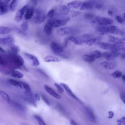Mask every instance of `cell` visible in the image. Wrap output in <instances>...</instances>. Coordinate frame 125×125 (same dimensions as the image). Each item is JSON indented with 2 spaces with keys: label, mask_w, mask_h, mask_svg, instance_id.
I'll return each instance as SVG.
<instances>
[{
  "label": "cell",
  "mask_w": 125,
  "mask_h": 125,
  "mask_svg": "<svg viewBox=\"0 0 125 125\" xmlns=\"http://www.w3.org/2000/svg\"><path fill=\"white\" fill-rule=\"evenodd\" d=\"M28 24L27 22H23L21 25L20 28L23 31H26L27 30L28 28Z\"/></svg>",
  "instance_id": "obj_41"
},
{
  "label": "cell",
  "mask_w": 125,
  "mask_h": 125,
  "mask_svg": "<svg viewBox=\"0 0 125 125\" xmlns=\"http://www.w3.org/2000/svg\"><path fill=\"white\" fill-rule=\"evenodd\" d=\"M7 61L5 57L0 55V64L5 65L7 63Z\"/></svg>",
  "instance_id": "obj_43"
},
{
  "label": "cell",
  "mask_w": 125,
  "mask_h": 125,
  "mask_svg": "<svg viewBox=\"0 0 125 125\" xmlns=\"http://www.w3.org/2000/svg\"><path fill=\"white\" fill-rule=\"evenodd\" d=\"M109 33L113 34L118 35L122 34V31L116 26H109Z\"/></svg>",
  "instance_id": "obj_22"
},
{
  "label": "cell",
  "mask_w": 125,
  "mask_h": 125,
  "mask_svg": "<svg viewBox=\"0 0 125 125\" xmlns=\"http://www.w3.org/2000/svg\"><path fill=\"white\" fill-rule=\"evenodd\" d=\"M123 16L124 18H125V13H124L123 14Z\"/></svg>",
  "instance_id": "obj_61"
},
{
  "label": "cell",
  "mask_w": 125,
  "mask_h": 125,
  "mask_svg": "<svg viewBox=\"0 0 125 125\" xmlns=\"http://www.w3.org/2000/svg\"><path fill=\"white\" fill-rule=\"evenodd\" d=\"M68 40L67 39H66L64 40L62 46L64 49L65 48L67 47L68 44Z\"/></svg>",
  "instance_id": "obj_52"
},
{
  "label": "cell",
  "mask_w": 125,
  "mask_h": 125,
  "mask_svg": "<svg viewBox=\"0 0 125 125\" xmlns=\"http://www.w3.org/2000/svg\"><path fill=\"white\" fill-rule=\"evenodd\" d=\"M120 97L122 101L125 104V94L124 92H122L120 94Z\"/></svg>",
  "instance_id": "obj_48"
},
{
  "label": "cell",
  "mask_w": 125,
  "mask_h": 125,
  "mask_svg": "<svg viewBox=\"0 0 125 125\" xmlns=\"http://www.w3.org/2000/svg\"><path fill=\"white\" fill-rule=\"evenodd\" d=\"M100 39L98 38H95L86 40L83 41V43H85L89 46H92L98 44L100 42Z\"/></svg>",
  "instance_id": "obj_19"
},
{
  "label": "cell",
  "mask_w": 125,
  "mask_h": 125,
  "mask_svg": "<svg viewBox=\"0 0 125 125\" xmlns=\"http://www.w3.org/2000/svg\"><path fill=\"white\" fill-rule=\"evenodd\" d=\"M1 0H0V2L1 1Z\"/></svg>",
  "instance_id": "obj_62"
},
{
  "label": "cell",
  "mask_w": 125,
  "mask_h": 125,
  "mask_svg": "<svg viewBox=\"0 0 125 125\" xmlns=\"http://www.w3.org/2000/svg\"><path fill=\"white\" fill-rule=\"evenodd\" d=\"M34 117L38 122L39 125H46L44 121L41 117L37 115H35Z\"/></svg>",
  "instance_id": "obj_37"
},
{
  "label": "cell",
  "mask_w": 125,
  "mask_h": 125,
  "mask_svg": "<svg viewBox=\"0 0 125 125\" xmlns=\"http://www.w3.org/2000/svg\"><path fill=\"white\" fill-rule=\"evenodd\" d=\"M29 5H27L19 10L17 12L14 17V20L17 21L21 20L24 14L29 8Z\"/></svg>",
  "instance_id": "obj_6"
},
{
  "label": "cell",
  "mask_w": 125,
  "mask_h": 125,
  "mask_svg": "<svg viewBox=\"0 0 125 125\" xmlns=\"http://www.w3.org/2000/svg\"><path fill=\"white\" fill-rule=\"evenodd\" d=\"M108 39L109 42L114 43H115L124 42L125 41V38L122 39L111 35L109 36Z\"/></svg>",
  "instance_id": "obj_21"
},
{
  "label": "cell",
  "mask_w": 125,
  "mask_h": 125,
  "mask_svg": "<svg viewBox=\"0 0 125 125\" xmlns=\"http://www.w3.org/2000/svg\"><path fill=\"white\" fill-rule=\"evenodd\" d=\"M8 57L17 67H20L23 65L24 63L23 59L17 54L13 52H10L8 54Z\"/></svg>",
  "instance_id": "obj_1"
},
{
  "label": "cell",
  "mask_w": 125,
  "mask_h": 125,
  "mask_svg": "<svg viewBox=\"0 0 125 125\" xmlns=\"http://www.w3.org/2000/svg\"><path fill=\"white\" fill-rule=\"evenodd\" d=\"M18 1L14 0L12 1L9 5V9L11 11H14L17 7Z\"/></svg>",
  "instance_id": "obj_34"
},
{
  "label": "cell",
  "mask_w": 125,
  "mask_h": 125,
  "mask_svg": "<svg viewBox=\"0 0 125 125\" xmlns=\"http://www.w3.org/2000/svg\"><path fill=\"white\" fill-rule=\"evenodd\" d=\"M96 22L102 25H105L111 24L113 21L111 19L106 17H100L98 16L95 17Z\"/></svg>",
  "instance_id": "obj_7"
},
{
  "label": "cell",
  "mask_w": 125,
  "mask_h": 125,
  "mask_svg": "<svg viewBox=\"0 0 125 125\" xmlns=\"http://www.w3.org/2000/svg\"><path fill=\"white\" fill-rule=\"evenodd\" d=\"M55 13V10L52 9L50 10L48 12L47 14V17L49 18H52L54 15Z\"/></svg>",
  "instance_id": "obj_45"
},
{
  "label": "cell",
  "mask_w": 125,
  "mask_h": 125,
  "mask_svg": "<svg viewBox=\"0 0 125 125\" xmlns=\"http://www.w3.org/2000/svg\"><path fill=\"white\" fill-rule=\"evenodd\" d=\"M34 9L32 8H29L26 12L25 18L26 20H28L31 18L33 15Z\"/></svg>",
  "instance_id": "obj_27"
},
{
  "label": "cell",
  "mask_w": 125,
  "mask_h": 125,
  "mask_svg": "<svg viewBox=\"0 0 125 125\" xmlns=\"http://www.w3.org/2000/svg\"><path fill=\"white\" fill-rule=\"evenodd\" d=\"M44 88L46 91L52 96L57 99H60L61 96L57 93L53 89L47 85L44 86Z\"/></svg>",
  "instance_id": "obj_18"
},
{
  "label": "cell",
  "mask_w": 125,
  "mask_h": 125,
  "mask_svg": "<svg viewBox=\"0 0 125 125\" xmlns=\"http://www.w3.org/2000/svg\"><path fill=\"white\" fill-rule=\"evenodd\" d=\"M0 52L3 53H5V51L0 46Z\"/></svg>",
  "instance_id": "obj_58"
},
{
  "label": "cell",
  "mask_w": 125,
  "mask_h": 125,
  "mask_svg": "<svg viewBox=\"0 0 125 125\" xmlns=\"http://www.w3.org/2000/svg\"><path fill=\"white\" fill-rule=\"evenodd\" d=\"M82 3V2L80 1L74 0L68 3L67 5L70 8L76 9L79 7Z\"/></svg>",
  "instance_id": "obj_24"
},
{
  "label": "cell",
  "mask_w": 125,
  "mask_h": 125,
  "mask_svg": "<svg viewBox=\"0 0 125 125\" xmlns=\"http://www.w3.org/2000/svg\"><path fill=\"white\" fill-rule=\"evenodd\" d=\"M52 51L55 54H61L64 51V48L58 43L55 42H52L50 44Z\"/></svg>",
  "instance_id": "obj_3"
},
{
  "label": "cell",
  "mask_w": 125,
  "mask_h": 125,
  "mask_svg": "<svg viewBox=\"0 0 125 125\" xmlns=\"http://www.w3.org/2000/svg\"><path fill=\"white\" fill-rule=\"evenodd\" d=\"M9 103L12 107L18 110L23 112L26 110L25 107L24 105L15 101L10 100Z\"/></svg>",
  "instance_id": "obj_15"
},
{
  "label": "cell",
  "mask_w": 125,
  "mask_h": 125,
  "mask_svg": "<svg viewBox=\"0 0 125 125\" xmlns=\"http://www.w3.org/2000/svg\"><path fill=\"white\" fill-rule=\"evenodd\" d=\"M54 85L56 87L58 92L61 94H62L64 92V90L62 86L56 83H55Z\"/></svg>",
  "instance_id": "obj_39"
},
{
  "label": "cell",
  "mask_w": 125,
  "mask_h": 125,
  "mask_svg": "<svg viewBox=\"0 0 125 125\" xmlns=\"http://www.w3.org/2000/svg\"><path fill=\"white\" fill-rule=\"evenodd\" d=\"M24 54L32 65L37 67L39 65V61L36 56L26 53H24Z\"/></svg>",
  "instance_id": "obj_5"
},
{
  "label": "cell",
  "mask_w": 125,
  "mask_h": 125,
  "mask_svg": "<svg viewBox=\"0 0 125 125\" xmlns=\"http://www.w3.org/2000/svg\"><path fill=\"white\" fill-rule=\"evenodd\" d=\"M125 53H124L122 54L121 55V57L123 59L125 58Z\"/></svg>",
  "instance_id": "obj_59"
},
{
  "label": "cell",
  "mask_w": 125,
  "mask_h": 125,
  "mask_svg": "<svg viewBox=\"0 0 125 125\" xmlns=\"http://www.w3.org/2000/svg\"><path fill=\"white\" fill-rule=\"evenodd\" d=\"M15 40L11 36H8L3 38L0 37V44L3 45L11 46L14 45Z\"/></svg>",
  "instance_id": "obj_8"
},
{
  "label": "cell",
  "mask_w": 125,
  "mask_h": 125,
  "mask_svg": "<svg viewBox=\"0 0 125 125\" xmlns=\"http://www.w3.org/2000/svg\"><path fill=\"white\" fill-rule=\"evenodd\" d=\"M82 37L84 38H90L91 37V36L88 34H85L83 35Z\"/></svg>",
  "instance_id": "obj_55"
},
{
  "label": "cell",
  "mask_w": 125,
  "mask_h": 125,
  "mask_svg": "<svg viewBox=\"0 0 125 125\" xmlns=\"http://www.w3.org/2000/svg\"><path fill=\"white\" fill-rule=\"evenodd\" d=\"M94 17V15L93 14L88 13L85 14L84 15V18L86 20H91Z\"/></svg>",
  "instance_id": "obj_42"
},
{
  "label": "cell",
  "mask_w": 125,
  "mask_h": 125,
  "mask_svg": "<svg viewBox=\"0 0 125 125\" xmlns=\"http://www.w3.org/2000/svg\"><path fill=\"white\" fill-rule=\"evenodd\" d=\"M103 6V3L101 2H96L94 7L96 9H100Z\"/></svg>",
  "instance_id": "obj_44"
},
{
  "label": "cell",
  "mask_w": 125,
  "mask_h": 125,
  "mask_svg": "<svg viewBox=\"0 0 125 125\" xmlns=\"http://www.w3.org/2000/svg\"><path fill=\"white\" fill-rule=\"evenodd\" d=\"M125 75H123L122 76V80H123L124 81V82H125Z\"/></svg>",
  "instance_id": "obj_60"
},
{
  "label": "cell",
  "mask_w": 125,
  "mask_h": 125,
  "mask_svg": "<svg viewBox=\"0 0 125 125\" xmlns=\"http://www.w3.org/2000/svg\"><path fill=\"white\" fill-rule=\"evenodd\" d=\"M35 98L37 101H40V96L37 93H35L34 95Z\"/></svg>",
  "instance_id": "obj_53"
},
{
  "label": "cell",
  "mask_w": 125,
  "mask_h": 125,
  "mask_svg": "<svg viewBox=\"0 0 125 125\" xmlns=\"http://www.w3.org/2000/svg\"><path fill=\"white\" fill-rule=\"evenodd\" d=\"M43 60L44 62H58L61 61L60 59L57 57L49 55L46 56L44 58Z\"/></svg>",
  "instance_id": "obj_23"
},
{
  "label": "cell",
  "mask_w": 125,
  "mask_h": 125,
  "mask_svg": "<svg viewBox=\"0 0 125 125\" xmlns=\"http://www.w3.org/2000/svg\"><path fill=\"white\" fill-rule=\"evenodd\" d=\"M60 85L64 89L69 95L77 100L80 104H83L82 102L74 94L67 85L63 83H60Z\"/></svg>",
  "instance_id": "obj_10"
},
{
  "label": "cell",
  "mask_w": 125,
  "mask_h": 125,
  "mask_svg": "<svg viewBox=\"0 0 125 125\" xmlns=\"http://www.w3.org/2000/svg\"><path fill=\"white\" fill-rule=\"evenodd\" d=\"M9 83L11 85L14 86L17 88L22 89V86L19 82V81H17L12 79H10L8 80Z\"/></svg>",
  "instance_id": "obj_28"
},
{
  "label": "cell",
  "mask_w": 125,
  "mask_h": 125,
  "mask_svg": "<svg viewBox=\"0 0 125 125\" xmlns=\"http://www.w3.org/2000/svg\"><path fill=\"white\" fill-rule=\"evenodd\" d=\"M95 1L94 0H88L83 3L81 7V10H89L94 7Z\"/></svg>",
  "instance_id": "obj_11"
},
{
  "label": "cell",
  "mask_w": 125,
  "mask_h": 125,
  "mask_svg": "<svg viewBox=\"0 0 125 125\" xmlns=\"http://www.w3.org/2000/svg\"><path fill=\"white\" fill-rule=\"evenodd\" d=\"M12 31L10 28L3 26L0 27V34H7L11 32Z\"/></svg>",
  "instance_id": "obj_25"
},
{
  "label": "cell",
  "mask_w": 125,
  "mask_h": 125,
  "mask_svg": "<svg viewBox=\"0 0 125 125\" xmlns=\"http://www.w3.org/2000/svg\"><path fill=\"white\" fill-rule=\"evenodd\" d=\"M11 75L13 77L17 78H21L24 76V75L22 73L15 70H14L12 72Z\"/></svg>",
  "instance_id": "obj_29"
},
{
  "label": "cell",
  "mask_w": 125,
  "mask_h": 125,
  "mask_svg": "<svg viewBox=\"0 0 125 125\" xmlns=\"http://www.w3.org/2000/svg\"><path fill=\"white\" fill-rule=\"evenodd\" d=\"M70 123L71 125H78L75 121L73 119L71 120Z\"/></svg>",
  "instance_id": "obj_54"
},
{
  "label": "cell",
  "mask_w": 125,
  "mask_h": 125,
  "mask_svg": "<svg viewBox=\"0 0 125 125\" xmlns=\"http://www.w3.org/2000/svg\"><path fill=\"white\" fill-rule=\"evenodd\" d=\"M90 55L95 59L100 58L101 56V54L99 51L95 50L92 52Z\"/></svg>",
  "instance_id": "obj_35"
},
{
  "label": "cell",
  "mask_w": 125,
  "mask_h": 125,
  "mask_svg": "<svg viewBox=\"0 0 125 125\" xmlns=\"http://www.w3.org/2000/svg\"><path fill=\"white\" fill-rule=\"evenodd\" d=\"M0 95L3 99L8 103H9L10 101V97L4 91L0 90Z\"/></svg>",
  "instance_id": "obj_30"
},
{
  "label": "cell",
  "mask_w": 125,
  "mask_h": 125,
  "mask_svg": "<svg viewBox=\"0 0 125 125\" xmlns=\"http://www.w3.org/2000/svg\"><path fill=\"white\" fill-rule=\"evenodd\" d=\"M82 12L80 11H73L71 12V14L73 16H76L81 15Z\"/></svg>",
  "instance_id": "obj_49"
},
{
  "label": "cell",
  "mask_w": 125,
  "mask_h": 125,
  "mask_svg": "<svg viewBox=\"0 0 125 125\" xmlns=\"http://www.w3.org/2000/svg\"><path fill=\"white\" fill-rule=\"evenodd\" d=\"M11 49L12 52L16 54H17L20 49L19 46L14 45L11 46Z\"/></svg>",
  "instance_id": "obj_38"
},
{
  "label": "cell",
  "mask_w": 125,
  "mask_h": 125,
  "mask_svg": "<svg viewBox=\"0 0 125 125\" xmlns=\"http://www.w3.org/2000/svg\"><path fill=\"white\" fill-rule=\"evenodd\" d=\"M125 117H123L120 119L117 120V125H122V124H123V125H125Z\"/></svg>",
  "instance_id": "obj_47"
},
{
  "label": "cell",
  "mask_w": 125,
  "mask_h": 125,
  "mask_svg": "<svg viewBox=\"0 0 125 125\" xmlns=\"http://www.w3.org/2000/svg\"><path fill=\"white\" fill-rule=\"evenodd\" d=\"M118 52H104L103 55L108 60H112L120 54Z\"/></svg>",
  "instance_id": "obj_14"
},
{
  "label": "cell",
  "mask_w": 125,
  "mask_h": 125,
  "mask_svg": "<svg viewBox=\"0 0 125 125\" xmlns=\"http://www.w3.org/2000/svg\"><path fill=\"white\" fill-rule=\"evenodd\" d=\"M95 29L97 33L100 35H104L109 32V26L97 27Z\"/></svg>",
  "instance_id": "obj_17"
},
{
  "label": "cell",
  "mask_w": 125,
  "mask_h": 125,
  "mask_svg": "<svg viewBox=\"0 0 125 125\" xmlns=\"http://www.w3.org/2000/svg\"><path fill=\"white\" fill-rule=\"evenodd\" d=\"M34 11L36 14L35 22L37 24H40L44 21L45 15L44 11L42 10L37 9L35 10Z\"/></svg>",
  "instance_id": "obj_2"
},
{
  "label": "cell",
  "mask_w": 125,
  "mask_h": 125,
  "mask_svg": "<svg viewBox=\"0 0 125 125\" xmlns=\"http://www.w3.org/2000/svg\"><path fill=\"white\" fill-rule=\"evenodd\" d=\"M70 19L68 17L64 19H58L53 21V27H57L66 25Z\"/></svg>",
  "instance_id": "obj_13"
},
{
  "label": "cell",
  "mask_w": 125,
  "mask_h": 125,
  "mask_svg": "<svg viewBox=\"0 0 125 125\" xmlns=\"http://www.w3.org/2000/svg\"><path fill=\"white\" fill-rule=\"evenodd\" d=\"M10 0H4L0 2V15L8 13L9 11V2Z\"/></svg>",
  "instance_id": "obj_4"
},
{
  "label": "cell",
  "mask_w": 125,
  "mask_h": 125,
  "mask_svg": "<svg viewBox=\"0 0 125 125\" xmlns=\"http://www.w3.org/2000/svg\"><path fill=\"white\" fill-rule=\"evenodd\" d=\"M53 27V21L49 20L46 23L44 27V31L47 35H50L52 33Z\"/></svg>",
  "instance_id": "obj_12"
},
{
  "label": "cell",
  "mask_w": 125,
  "mask_h": 125,
  "mask_svg": "<svg viewBox=\"0 0 125 125\" xmlns=\"http://www.w3.org/2000/svg\"><path fill=\"white\" fill-rule=\"evenodd\" d=\"M60 10L62 13L65 15L69 12L70 11V9L68 6L63 5L60 7Z\"/></svg>",
  "instance_id": "obj_33"
},
{
  "label": "cell",
  "mask_w": 125,
  "mask_h": 125,
  "mask_svg": "<svg viewBox=\"0 0 125 125\" xmlns=\"http://www.w3.org/2000/svg\"><path fill=\"white\" fill-rule=\"evenodd\" d=\"M68 39L75 44L78 45H80L82 44L83 41L79 39L73 37H71L69 38Z\"/></svg>",
  "instance_id": "obj_32"
},
{
  "label": "cell",
  "mask_w": 125,
  "mask_h": 125,
  "mask_svg": "<svg viewBox=\"0 0 125 125\" xmlns=\"http://www.w3.org/2000/svg\"><path fill=\"white\" fill-rule=\"evenodd\" d=\"M100 64L102 67L108 70L114 69L117 66L116 62L114 61H103Z\"/></svg>",
  "instance_id": "obj_9"
},
{
  "label": "cell",
  "mask_w": 125,
  "mask_h": 125,
  "mask_svg": "<svg viewBox=\"0 0 125 125\" xmlns=\"http://www.w3.org/2000/svg\"><path fill=\"white\" fill-rule=\"evenodd\" d=\"M82 58L84 61L89 63H92L95 60V59L90 55H84Z\"/></svg>",
  "instance_id": "obj_31"
},
{
  "label": "cell",
  "mask_w": 125,
  "mask_h": 125,
  "mask_svg": "<svg viewBox=\"0 0 125 125\" xmlns=\"http://www.w3.org/2000/svg\"><path fill=\"white\" fill-rule=\"evenodd\" d=\"M122 75V73L119 71H115L111 74V75L114 78H120Z\"/></svg>",
  "instance_id": "obj_40"
},
{
  "label": "cell",
  "mask_w": 125,
  "mask_h": 125,
  "mask_svg": "<svg viewBox=\"0 0 125 125\" xmlns=\"http://www.w3.org/2000/svg\"><path fill=\"white\" fill-rule=\"evenodd\" d=\"M98 45L99 47L101 48L111 51L112 44L100 42Z\"/></svg>",
  "instance_id": "obj_26"
},
{
  "label": "cell",
  "mask_w": 125,
  "mask_h": 125,
  "mask_svg": "<svg viewBox=\"0 0 125 125\" xmlns=\"http://www.w3.org/2000/svg\"><path fill=\"white\" fill-rule=\"evenodd\" d=\"M108 14L110 16H112L113 14V12L111 10H109L108 12Z\"/></svg>",
  "instance_id": "obj_57"
},
{
  "label": "cell",
  "mask_w": 125,
  "mask_h": 125,
  "mask_svg": "<svg viewBox=\"0 0 125 125\" xmlns=\"http://www.w3.org/2000/svg\"><path fill=\"white\" fill-rule=\"evenodd\" d=\"M41 97L45 103L48 105H50V103L47 98L44 96L43 95H41Z\"/></svg>",
  "instance_id": "obj_50"
},
{
  "label": "cell",
  "mask_w": 125,
  "mask_h": 125,
  "mask_svg": "<svg viewBox=\"0 0 125 125\" xmlns=\"http://www.w3.org/2000/svg\"><path fill=\"white\" fill-rule=\"evenodd\" d=\"M84 108L89 119L93 122H95L96 121V118L92 110L87 106L85 107Z\"/></svg>",
  "instance_id": "obj_16"
},
{
  "label": "cell",
  "mask_w": 125,
  "mask_h": 125,
  "mask_svg": "<svg viewBox=\"0 0 125 125\" xmlns=\"http://www.w3.org/2000/svg\"><path fill=\"white\" fill-rule=\"evenodd\" d=\"M19 81L23 88L27 91H30L31 90V87L28 84L23 81Z\"/></svg>",
  "instance_id": "obj_36"
},
{
  "label": "cell",
  "mask_w": 125,
  "mask_h": 125,
  "mask_svg": "<svg viewBox=\"0 0 125 125\" xmlns=\"http://www.w3.org/2000/svg\"><path fill=\"white\" fill-rule=\"evenodd\" d=\"M116 18L117 21L120 23H123L125 22V19L120 16L117 15Z\"/></svg>",
  "instance_id": "obj_46"
},
{
  "label": "cell",
  "mask_w": 125,
  "mask_h": 125,
  "mask_svg": "<svg viewBox=\"0 0 125 125\" xmlns=\"http://www.w3.org/2000/svg\"><path fill=\"white\" fill-rule=\"evenodd\" d=\"M71 28L68 26L65 27L60 28L57 31V33L58 35L63 36L70 33L71 31Z\"/></svg>",
  "instance_id": "obj_20"
},
{
  "label": "cell",
  "mask_w": 125,
  "mask_h": 125,
  "mask_svg": "<svg viewBox=\"0 0 125 125\" xmlns=\"http://www.w3.org/2000/svg\"><path fill=\"white\" fill-rule=\"evenodd\" d=\"M31 2L33 4V6H36L37 3V0H31Z\"/></svg>",
  "instance_id": "obj_56"
},
{
  "label": "cell",
  "mask_w": 125,
  "mask_h": 125,
  "mask_svg": "<svg viewBox=\"0 0 125 125\" xmlns=\"http://www.w3.org/2000/svg\"><path fill=\"white\" fill-rule=\"evenodd\" d=\"M109 116L108 118L109 119L112 118L113 117L114 115V112L112 111H109L108 112Z\"/></svg>",
  "instance_id": "obj_51"
}]
</instances>
